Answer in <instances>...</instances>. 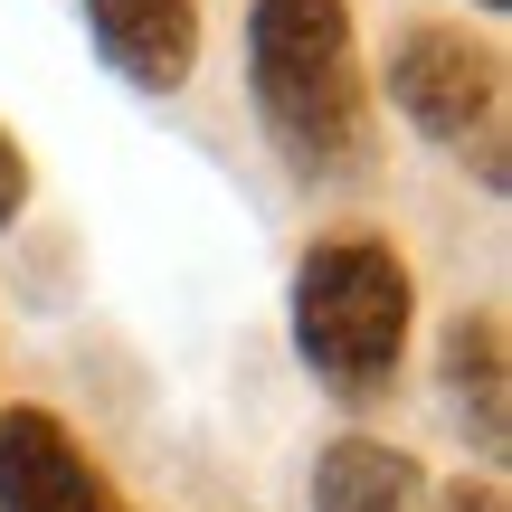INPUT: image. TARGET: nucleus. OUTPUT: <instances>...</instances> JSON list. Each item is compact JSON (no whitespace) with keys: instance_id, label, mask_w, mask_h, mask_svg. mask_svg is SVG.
Wrapping results in <instances>:
<instances>
[{"instance_id":"nucleus-4","label":"nucleus","mask_w":512,"mask_h":512,"mask_svg":"<svg viewBox=\"0 0 512 512\" xmlns=\"http://www.w3.org/2000/svg\"><path fill=\"white\" fill-rule=\"evenodd\" d=\"M0 512H133L57 408H0Z\"/></svg>"},{"instance_id":"nucleus-9","label":"nucleus","mask_w":512,"mask_h":512,"mask_svg":"<svg viewBox=\"0 0 512 512\" xmlns=\"http://www.w3.org/2000/svg\"><path fill=\"white\" fill-rule=\"evenodd\" d=\"M437 512H503V484H494V475H484V484H456Z\"/></svg>"},{"instance_id":"nucleus-8","label":"nucleus","mask_w":512,"mask_h":512,"mask_svg":"<svg viewBox=\"0 0 512 512\" xmlns=\"http://www.w3.org/2000/svg\"><path fill=\"white\" fill-rule=\"evenodd\" d=\"M19 209H29V152H19V133L0 124V238H10Z\"/></svg>"},{"instance_id":"nucleus-3","label":"nucleus","mask_w":512,"mask_h":512,"mask_svg":"<svg viewBox=\"0 0 512 512\" xmlns=\"http://www.w3.org/2000/svg\"><path fill=\"white\" fill-rule=\"evenodd\" d=\"M380 95L446 152H475L484 190H503V48L475 38L465 19H418L389 48Z\"/></svg>"},{"instance_id":"nucleus-2","label":"nucleus","mask_w":512,"mask_h":512,"mask_svg":"<svg viewBox=\"0 0 512 512\" xmlns=\"http://www.w3.org/2000/svg\"><path fill=\"white\" fill-rule=\"evenodd\" d=\"M408 332H418V275L389 238L342 228V238H313L294 256V351H304L323 399L342 408L389 399Z\"/></svg>"},{"instance_id":"nucleus-1","label":"nucleus","mask_w":512,"mask_h":512,"mask_svg":"<svg viewBox=\"0 0 512 512\" xmlns=\"http://www.w3.org/2000/svg\"><path fill=\"white\" fill-rule=\"evenodd\" d=\"M247 105L294 181H351L370 162L351 0H247Z\"/></svg>"},{"instance_id":"nucleus-6","label":"nucleus","mask_w":512,"mask_h":512,"mask_svg":"<svg viewBox=\"0 0 512 512\" xmlns=\"http://www.w3.org/2000/svg\"><path fill=\"white\" fill-rule=\"evenodd\" d=\"M437 380H446V418L465 427V446H475L484 465H503L512 456V351H503V313L494 304L446 323Z\"/></svg>"},{"instance_id":"nucleus-10","label":"nucleus","mask_w":512,"mask_h":512,"mask_svg":"<svg viewBox=\"0 0 512 512\" xmlns=\"http://www.w3.org/2000/svg\"><path fill=\"white\" fill-rule=\"evenodd\" d=\"M465 10H494V19H503V10H512V0H465Z\"/></svg>"},{"instance_id":"nucleus-7","label":"nucleus","mask_w":512,"mask_h":512,"mask_svg":"<svg viewBox=\"0 0 512 512\" xmlns=\"http://www.w3.org/2000/svg\"><path fill=\"white\" fill-rule=\"evenodd\" d=\"M427 475L389 437H332L313 456V512H418Z\"/></svg>"},{"instance_id":"nucleus-5","label":"nucleus","mask_w":512,"mask_h":512,"mask_svg":"<svg viewBox=\"0 0 512 512\" xmlns=\"http://www.w3.org/2000/svg\"><path fill=\"white\" fill-rule=\"evenodd\" d=\"M86 48L124 76L133 95H181L200 67V0H76Z\"/></svg>"}]
</instances>
